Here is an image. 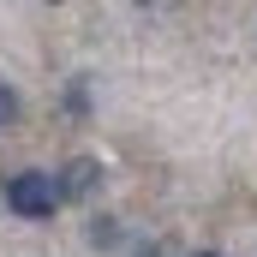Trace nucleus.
Here are the masks:
<instances>
[{"instance_id":"20e7f679","label":"nucleus","mask_w":257,"mask_h":257,"mask_svg":"<svg viewBox=\"0 0 257 257\" xmlns=\"http://www.w3.org/2000/svg\"><path fill=\"white\" fill-rule=\"evenodd\" d=\"M192 257H221V251H192Z\"/></svg>"},{"instance_id":"f257e3e1","label":"nucleus","mask_w":257,"mask_h":257,"mask_svg":"<svg viewBox=\"0 0 257 257\" xmlns=\"http://www.w3.org/2000/svg\"><path fill=\"white\" fill-rule=\"evenodd\" d=\"M6 203L24 215V221H48L60 209V180L54 174H12L6 180Z\"/></svg>"},{"instance_id":"f03ea898","label":"nucleus","mask_w":257,"mask_h":257,"mask_svg":"<svg viewBox=\"0 0 257 257\" xmlns=\"http://www.w3.org/2000/svg\"><path fill=\"white\" fill-rule=\"evenodd\" d=\"M102 186V162L96 156H72L60 168V203H78V197H90Z\"/></svg>"},{"instance_id":"39448f33","label":"nucleus","mask_w":257,"mask_h":257,"mask_svg":"<svg viewBox=\"0 0 257 257\" xmlns=\"http://www.w3.org/2000/svg\"><path fill=\"white\" fill-rule=\"evenodd\" d=\"M48 6H54V0H48Z\"/></svg>"},{"instance_id":"7ed1b4c3","label":"nucleus","mask_w":257,"mask_h":257,"mask_svg":"<svg viewBox=\"0 0 257 257\" xmlns=\"http://www.w3.org/2000/svg\"><path fill=\"white\" fill-rule=\"evenodd\" d=\"M12 126H18V90L0 84V132H12Z\"/></svg>"}]
</instances>
